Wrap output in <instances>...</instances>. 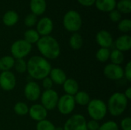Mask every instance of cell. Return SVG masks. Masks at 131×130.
<instances>
[{"instance_id":"obj_23","label":"cell","mask_w":131,"mask_h":130,"mask_svg":"<svg viewBox=\"0 0 131 130\" xmlns=\"http://www.w3.org/2000/svg\"><path fill=\"white\" fill-rule=\"evenodd\" d=\"M74 99L76 104L79 106H82V107L88 106V104L91 100L90 97V95L86 91H83V90L78 91L74 96Z\"/></svg>"},{"instance_id":"obj_3","label":"cell","mask_w":131,"mask_h":130,"mask_svg":"<svg viewBox=\"0 0 131 130\" xmlns=\"http://www.w3.org/2000/svg\"><path fill=\"white\" fill-rule=\"evenodd\" d=\"M128 101L129 100L126 98L124 93H114L107 101V112L114 117L121 116L127 108Z\"/></svg>"},{"instance_id":"obj_15","label":"cell","mask_w":131,"mask_h":130,"mask_svg":"<svg viewBox=\"0 0 131 130\" xmlns=\"http://www.w3.org/2000/svg\"><path fill=\"white\" fill-rule=\"evenodd\" d=\"M96 41L101 48H110L113 44V37L111 34L106 30H101L96 35Z\"/></svg>"},{"instance_id":"obj_26","label":"cell","mask_w":131,"mask_h":130,"mask_svg":"<svg viewBox=\"0 0 131 130\" xmlns=\"http://www.w3.org/2000/svg\"><path fill=\"white\" fill-rule=\"evenodd\" d=\"M112 64H117V65H121L124 61V52L117 50V49H114L112 51H111L110 54V58Z\"/></svg>"},{"instance_id":"obj_12","label":"cell","mask_w":131,"mask_h":130,"mask_svg":"<svg viewBox=\"0 0 131 130\" xmlns=\"http://www.w3.org/2000/svg\"><path fill=\"white\" fill-rule=\"evenodd\" d=\"M16 86V77L13 72L2 71L0 74V88L5 91H11Z\"/></svg>"},{"instance_id":"obj_11","label":"cell","mask_w":131,"mask_h":130,"mask_svg":"<svg viewBox=\"0 0 131 130\" xmlns=\"http://www.w3.org/2000/svg\"><path fill=\"white\" fill-rule=\"evenodd\" d=\"M104 75L111 80H120L124 77V68L121 65L107 64L104 68Z\"/></svg>"},{"instance_id":"obj_17","label":"cell","mask_w":131,"mask_h":130,"mask_svg":"<svg viewBox=\"0 0 131 130\" xmlns=\"http://www.w3.org/2000/svg\"><path fill=\"white\" fill-rule=\"evenodd\" d=\"M116 49L125 52L130 51L131 48V37L129 34H123L117 38L115 41Z\"/></svg>"},{"instance_id":"obj_4","label":"cell","mask_w":131,"mask_h":130,"mask_svg":"<svg viewBox=\"0 0 131 130\" xmlns=\"http://www.w3.org/2000/svg\"><path fill=\"white\" fill-rule=\"evenodd\" d=\"M87 110L91 120L97 121L104 120L107 114V104L104 100L98 98L91 100L87 106Z\"/></svg>"},{"instance_id":"obj_31","label":"cell","mask_w":131,"mask_h":130,"mask_svg":"<svg viewBox=\"0 0 131 130\" xmlns=\"http://www.w3.org/2000/svg\"><path fill=\"white\" fill-rule=\"evenodd\" d=\"M15 71L18 74H24L27 71V62L25 59H16L14 67Z\"/></svg>"},{"instance_id":"obj_10","label":"cell","mask_w":131,"mask_h":130,"mask_svg":"<svg viewBox=\"0 0 131 130\" xmlns=\"http://www.w3.org/2000/svg\"><path fill=\"white\" fill-rule=\"evenodd\" d=\"M41 90L36 81H28L24 87V95L25 98L31 101L35 102L40 99Z\"/></svg>"},{"instance_id":"obj_41","label":"cell","mask_w":131,"mask_h":130,"mask_svg":"<svg viewBox=\"0 0 131 130\" xmlns=\"http://www.w3.org/2000/svg\"><path fill=\"white\" fill-rule=\"evenodd\" d=\"M124 96L126 97V98L128 100H130L131 99V87H129L126 90H125V92L124 93Z\"/></svg>"},{"instance_id":"obj_32","label":"cell","mask_w":131,"mask_h":130,"mask_svg":"<svg viewBox=\"0 0 131 130\" xmlns=\"http://www.w3.org/2000/svg\"><path fill=\"white\" fill-rule=\"evenodd\" d=\"M118 30L123 33H128L131 30V21L130 19L125 18L123 20H121L118 24Z\"/></svg>"},{"instance_id":"obj_8","label":"cell","mask_w":131,"mask_h":130,"mask_svg":"<svg viewBox=\"0 0 131 130\" xmlns=\"http://www.w3.org/2000/svg\"><path fill=\"white\" fill-rule=\"evenodd\" d=\"M76 103L73 96L64 94L58 99L57 108L59 113L62 115L67 116L71 114L75 109Z\"/></svg>"},{"instance_id":"obj_24","label":"cell","mask_w":131,"mask_h":130,"mask_svg":"<svg viewBox=\"0 0 131 130\" xmlns=\"http://www.w3.org/2000/svg\"><path fill=\"white\" fill-rule=\"evenodd\" d=\"M84 44L82 36L78 32L73 33L69 39V45L73 50H79Z\"/></svg>"},{"instance_id":"obj_2","label":"cell","mask_w":131,"mask_h":130,"mask_svg":"<svg viewBox=\"0 0 131 130\" xmlns=\"http://www.w3.org/2000/svg\"><path fill=\"white\" fill-rule=\"evenodd\" d=\"M36 45L41 57L47 60H54L61 54V48L58 41L51 35L41 37Z\"/></svg>"},{"instance_id":"obj_37","label":"cell","mask_w":131,"mask_h":130,"mask_svg":"<svg viewBox=\"0 0 131 130\" xmlns=\"http://www.w3.org/2000/svg\"><path fill=\"white\" fill-rule=\"evenodd\" d=\"M100 127L99 121L90 120L89 121H87V129L88 130H98Z\"/></svg>"},{"instance_id":"obj_16","label":"cell","mask_w":131,"mask_h":130,"mask_svg":"<svg viewBox=\"0 0 131 130\" xmlns=\"http://www.w3.org/2000/svg\"><path fill=\"white\" fill-rule=\"evenodd\" d=\"M48 77L51 78L53 84L57 85H62L67 80L66 73L61 68L59 67L51 68Z\"/></svg>"},{"instance_id":"obj_7","label":"cell","mask_w":131,"mask_h":130,"mask_svg":"<svg viewBox=\"0 0 131 130\" xmlns=\"http://www.w3.org/2000/svg\"><path fill=\"white\" fill-rule=\"evenodd\" d=\"M58 99H59V96L58 93L53 89L44 90L43 92H41L40 97L41 104L48 111L53 110L57 107Z\"/></svg>"},{"instance_id":"obj_14","label":"cell","mask_w":131,"mask_h":130,"mask_svg":"<svg viewBox=\"0 0 131 130\" xmlns=\"http://www.w3.org/2000/svg\"><path fill=\"white\" fill-rule=\"evenodd\" d=\"M28 115L31 120L39 122L47 118L48 110L41 104L35 103L29 107Z\"/></svg>"},{"instance_id":"obj_19","label":"cell","mask_w":131,"mask_h":130,"mask_svg":"<svg viewBox=\"0 0 131 130\" xmlns=\"http://www.w3.org/2000/svg\"><path fill=\"white\" fill-rule=\"evenodd\" d=\"M47 4L45 0H31L30 2V9L31 13L38 15H41L45 13L46 10Z\"/></svg>"},{"instance_id":"obj_25","label":"cell","mask_w":131,"mask_h":130,"mask_svg":"<svg viewBox=\"0 0 131 130\" xmlns=\"http://www.w3.org/2000/svg\"><path fill=\"white\" fill-rule=\"evenodd\" d=\"M40 38L41 36L35 29H28L24 33V40L31 45L33 44H36Z\"/></svg>"},{"instance_id":"obj_36","label":"cell","mask_w":131,"mask_h":130,"mask_svg":"<svg viewBox=\"0 0 131 130\" xmlns=\"http://www.w3.org/2000/svg\"><path fill=\"white\" fill-rule=\"evenodd\" d=\"M121 129L122 130H131V118L129 116L124 117L121 120L120 123Z\"/></svg>"},{"instance_id":"obj_6","label":"cell","mask_w":131,"mask_h":130,"mask_svg":"<svg viewBox=\"0 0 131 130\" xmlns=\"http://www.w3.org/2000/svg\"><path fill=\"white\" fill-rule=\"evenodd\" d=\"M32 45L24 39L17 40L11 45V56L16 59H24L31 51Z\"/></svg>"},{"instance_id":"obj_29","label":"cell","mask_w":131,"mask_h":130,"mask_svg":"<svg viewBox=\"0 0 131 130\" xmlns=\"http://www.w3.org/2000/svg\"><path fill=\"white\" fill-rule=\"evenodd\" d=\"M116 7L121 13L129 14L131 12V0H120L117 2Z\"/></svg>"},{"instance_id":"obj_35","label":"cell","mask_w":131,"mask_h":130,"mask_svg":"<svg viewBox=\"0 0 131 130\" xmlns=\"http://www.w3.org/2000/svg\"><path fill=\"white\" fill-rule=\"evenodd\" d=\"M109 18L113 22H119L121 20V13L118 10L114 9L109 12Z\"/></svg>"},{"instance_id":"obj_27","label":"cell","mask_w":131,"mask_h":130,"mask_svg":"<svg viewBox=\"0 0 131 130\" xmlns=\"http://www.w3.org/2000/svg\"><path fill=\"white\" fill-rule=\"evenodd\" d=\"M13 110H14L15 113L17 114L18 116H24L28 114L29 107L25 102L20 101V102H18L15 104Z\"/></svg>"},{"instance_id":"obj_34","label":"cell","mask_w":131,"mask_h":130,"mask_svg":"<svg viewBox=\"0 0 131 130\" xmlns=\"http://www.w3.org/2000/svg\"><path fill=\"white\" fill-rule=\"evenodd\" d=\"M38 22V18H37V16L32 13L31 14H28L25 18V20H24V23L25 25V26L27 27H33L34 25H35Z\"/></svg>"},{"instance_id":"obj_30","label":"cell","mask_w":131,"mask_h":130,"mask_svg":"<svg viewBox=\"0 0 131 130\" xmlns=\"http://www.w3.org/2000/svg\"><path fill=\"white\" fill-rule=\"evenodd\" d=\"M55 127L56 126L51 121L45 119L37 122L35 129L36 130H55Z\"/></svg>"},{"instance_id":"obj_33","label":"cell","mask_w":131,"mask_h":130,"mask_svg":"<svg viewBox=\"0 0 131 130\" xmlns=\"http://www.w3.org/2000/svg\"><path fill=\"white\" fill-rule=\"evenodd\" d=\"M98 130H119V126L115 121L108 120L100 125Z\"/></svg>"},{"instance_id":"obj_42","label":"cell","mask_w":131,"mask_h":130,"mask_svg":"<svg viewBox=\"0 0 131 130\" xmlns=\"http://www.w3.org/2000/svg\"><path fill=\"white\" fill-rule=\"evenodd\" d=\"M55 130H64V128L61 126H58V127H55Z\"/></svg>"},{"instance_id":"obj_22","label":"cell","mask_w":131,"mask_h":130,"mask_svg":"<svg viewBox=\"0 0 131 130\" xmlns=\"http://www.w3.org/2000/svg\"><path fill=\"white\" fill-rule=\"evenodd\" d=\"M15 59L12 56H4L0 58V70L2 71H9L14 67Z\"/></svg>"},{"instance_id":"obj_5","label":"cell","mask_w":131,"mask_h":130,"mask_svg":"<svg viewBox=\"0 0 131 130\" xmlns=\"http://www.w3.org/2000/svg\"><path fill=\"white\" fill-rule=\"evenodd\" d=\"M63 25L67 31L72 33L77 32L82 25V19L80 14L74 10L68 11L64 16Z\"/></svg>"},{"instance_id":"obj_28","label":"cell","mask_w":131,"mask_h":130,"mask_svg":"<svg viewBox=\"0 0 131 130\" xmlns=\"http://www.w3.org/2000/svg\"><path fill=\"white\" fill-rule=\"evenodd\" d=\"M110 54H111L110 48H100L96 52V58L99 62L105 63L109 60Z\"/></svg>"},{"instance_id":"obj_38","label":"cell","mask_w":131,"mask_h":130,"mask_svg":"<svg viewBox=\"0 0 131 130\" xmlns=\"http://www.w3.org/2000/svg\"><path fill=\"white\" fill-rule=\"evenodd\" d=\"M41 84H42V87L45 90L52 89L53 85H54L52 80H51V78L49 77H47L44 78L43 80H41Z\"/></svg>"},{"instance_id":"obj_9","label":"cell","mask_w":131,"mask_h":130,"mask_svg":"<svg viewBox=\"0 0 131 130\" xmlns=\"http://www.w3.org/2000/svg\"><path fill=\"white\" fill-rule=\"evenodd\" d=\"M64 130H88L87 120L79 113L70 116L64 125Z\"/></svg>"},{"instance_id":"obj_39","label":"cell","mask_w":131,"mask_h":130,"mask_svg":"<svg viewBox=\"0 0 131 130\" xmlns=\"http://www.w3.org/2000/svg\"><path fill=\"white\" fill-rule=\"evenodd\" d=\"M124 77H125L127 80L131 81V61L127 62L124 69Z\"/></svg>"},{"instance_id":"obj_13","label":"cell","mask_w":131,"mask_h":130,"mask_svg":"<svg viewBox=\"0 0 131 130\" xmlns=\"http://www.w3.org/2000/svg\"><path fill=\"white\" fill-rule=\"evenodd\" d=\"M54 24L52 20L48 17L41 18L36 24V31L40 36H48L52 32Z\"/></svg>"},{"instance_id":"obj_40","label":"cell","mask_w":131,"mask_h":130,"mask_svg":"<svg viewBox=\"0 0 131 130\" xmlns=\"http://www.w3.org/2000/svg\"><path fill=\"white\" fill-rule=\"evenodd\" d=\"M96 0H78V2L83 6L90 7L92 6L95 3Z\"/></svg>"},{"instance_id":"obj_20","label":"cell","mask_w":131,"mask_h":130,"mask_svg":"<svg viewBox=\"0 0 131 130\" xmlns=\"http://www.w3.org/2000/svg\"><path fill=\"white\" fill-rule=\"evenodd\" d=\"M95 5L97 8L103 12H110L115 9L116 0H96Z\"/></svg>"},{"instance_id":"obj_18","label":"cell","mask_w":131,"mask_h":130,"mask_svg":"<svg viewBox=\"0 0 131 130\" xmlns=\"http://www.w3.org/2000/svg\"><path fill=\"white\" fill-rule=\"evenodd\" d=\"M63 90L65 94L70 96H74L79 91V85L76 80L73 78H67L64 83L62 84Z\"/></svg>"},{"instance_id":"obj_1","label":"cell","mask_w":131,"mask_h":130,"mask_svg":"<svg viewBox=\"0 0 131 130\" xmlns=\"http://www.w3.org/2000/svg\"><path fill=\"white\" fill-rule=\"evenodd\" d=\"M51 68L48 60L41 56H32L27 61V72L32 79L36 80H41L48 77Z\"/></svg>"},{"instance_id":"obj_21","label":"cell","mask_w":131,"mask_h":130,"mask_svg":"<svg viewBox=\"0 0 131 130\" xmlns=\"http://www.w3.org/2000/svg\"><path fill=\"white\" fill-rule=\"evenodd\" d=\"M18 21V15L17 12L12 10L6 11L2 16V21L5 25L11 27L15 25Z\"/></svg>"}]
</instances>
